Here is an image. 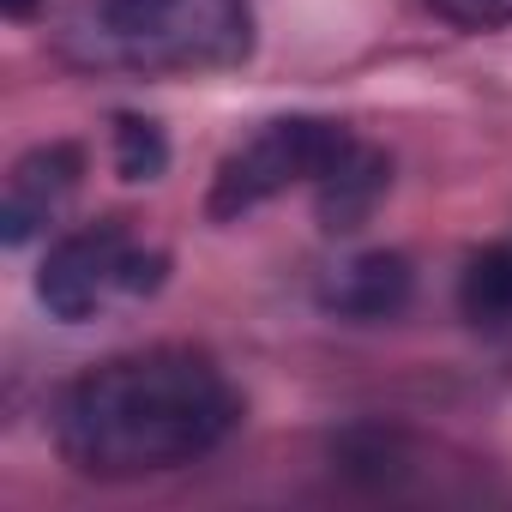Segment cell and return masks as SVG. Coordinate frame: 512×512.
<instances>
[{
	"label": "cell",
	"mask_w": 512,
	"mask_h": 512,
	"mask_svg": "<svg viewBox=\"0 0 512 512\" xmlns=\"http://www.w3.org/2000/svg\"><path fill=\"white\" fill-rule=\"evenodd\" d=\"M241 422V398L199 350H133L85 368L55 404V446L85 476H157L205 458Z\"/></svg>",
	"instance_id": "cell-1"
},
{
	"label": "cell",
	"mask_w": 512,
	"mask_h": 512,
	"mask_svg": "<svg viewBox=\"0 0 512 512\" xmlns=\"http://www.w3.org/2000/svg\"><path fill=\"white\" fill-rule=\"evenodd\" d=\"M55 43L91 73H229L253 55V0H73Z\"/></svg>",
	"instance_id": "cell-2"
},
{
	"label": "cell",
	"mask_w": 512,
	"mask_h": 512,
	"mask_svg": "<svg viewBox=\"0 0 512 512\" xmlns=\"http://www.w3.org/2000/svg\"><path fill=\"white\" fill-rule=\"evenodd\" d=\"M163 272H169V260L127 229V217H103V223H85L49 247V260L37 272V302L55 320L85 326L115 302L157 296Z\"/></svg>",
	"instance_id": "cell-3"
},
{
	"label": "cell",
	"mask_w": 512,
	"mask_h": 512,
	"mask_svg": "<svg viewBox=\"0 0 512 512\" xmlns=\"http://www.w3.org/2000/svg\"><path fill=\"white\" fill-rule=\"evenodd\" d=\"M350 133L338 121H320V115H284V121H266L247 145H235L223 163H217V181H211V217H247L253 205H266L278 193H290L296 181H320L338 157H344Z\"/></svg>",
	"instance_id": "cell-4"
},
{
	"label": "cell",
	"mask_w": 512,
	"mask_h": 512,
	"mask_svg": "<svg viewBox=\"0 0 512 512\" xmlns=\"http://www.w3.org/2000/svg\"><path fill=\"white\" fill-rule=\"evenodd\" d=\"M79 181H85V151L73 139H49L25 151L7 175V199H0V241L25 247L37 229H49L67 211V199L79 193Z\"/></svg>",
	"instance_id": "cell-5"
},
{
	"label": "cell",
	"mask_w": 512,
	"mask_h": 512,
	"mask_svg": "<svg viewBox=\"0 0 512 512\" xmlns=\"http://www.w3.org/2000/svg\"><path fill=\"white\" fill-rule=\"evenodd\" d=\"M410 290H416L410 260L380 247V253H356V260H344L320 278V308L350 326H380L410 308Z\"/></svg>",
	"instance_id": "cell-6"
},
{
	"label": "cell",
	"mask_w": 512,
	"mask_h": 512,
	"mask_svg": "<svg viewBox=\"0 0 512 512\" xmlns=\"http://www.w3.org/2000/svg\"><path fill=\"white\" fill-rule=\"evenodd\" d=\"M386 187H392V157L374 151V145H362V139H350L344 157L314 181L320 229H326V235H350V229H362V223L374 217V205L386 199Z\"/></svg>",
	"instance_id": "cell-7"
},
{
	"label": "cell",
	"mask_w": 512,
	"mask_h": 512,
	"mask_svg": "<svg viewBox=\"0 0 512 512\" xmlns=\"http://www.w3.org/2000/svg\"><path fill=\"white\" fill-rule=\"evenodd\" d=\"M458 308L470 326H506L512 320V241L482 247L458 278Z\"/></svg>",
	"instance_id": "cell-8"
},
{
	"label": "cell",
	"mask_w": 512,
	"mask_h": 512,
	"mask_svg": "<svg viewBox=\"0 0 512 512\" xmlns=\"http://www.w3.org/2000/svg\"><path fill=\"white\" fill-rule=\"evenodd\" d=\"M115 169L121 181H157L169 169V139L145 115H115Z\"/></svg>",
	"instance_id": "cell-9"
},
{
	"label": "cell",
	"mask_w": 512,
	"mask_h": 512,
	"mask_svg": "<svg viewBox=\"0 0 512 512\" xmlns=\"http://www.w3.org/2000/svg\"><path fill=\"white\" fill-rule=\"evenodd\" d=\"M428 7L446 13L464 31H500V25H512V0H428Z\"/></svg>",
	"instance_id": "cell-10"
},
{
	"label": "cell",
	"mask_w": 512,
	"mask_h": 512,
	"mask_svg": "<svg viewBox=\"0 0 512 512\" xmlns=\"http://www.w3.org/2000/svg\"><path fill=\"white\" fill-rule=\"evenodd\" d=\"M0 13H7V19H31L37 0H0Z\"/></svg>",
	"instance_id": "cell-11"
}]
</instances>
